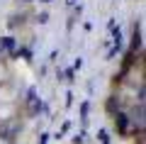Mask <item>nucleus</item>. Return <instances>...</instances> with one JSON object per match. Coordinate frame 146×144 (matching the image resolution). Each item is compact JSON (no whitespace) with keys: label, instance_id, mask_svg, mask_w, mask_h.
I'll return each instance as SVG.
<instances>
[{"label":"nucleus","instance_id":"nucleus-1","mask_svg":"<svg viewBox=\"0 0 146 144\" xmlns=\"http://www.w3.org/2000/svg\"><path fill=\"white\" fill-rule=\"evenodd\" d=\"M131 120H134V125H136V127H144V108H141V105H139V110H134V115H131Z\"/></svg>","mask_w":146,"mask_h":144},{"label":"nucleus","instance_id":"nucleus-2","mask_svg":"<svg viewBox=\"0 0 146 144\" xmlns=\"http://www.w3.org/2000/svg\"><path fill=\"white\" fill-rule=\"evenodd\" d=\"M15 46V42H12V37H5V39L0 42V49H12Z\"/></svg>","mask_w":146,"mask_h":144}]
</instances>
